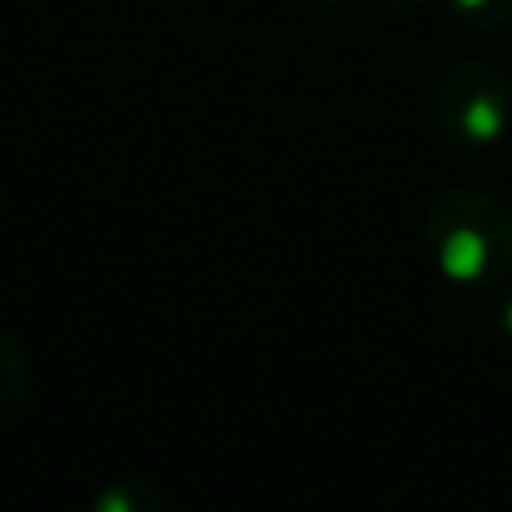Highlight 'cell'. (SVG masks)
<instances>
[{
  "mask_svg": "<svg viewBox=\"0 0 512 512\" xmlns=\"http://www.w3.org/2000/svg\"><path fill=\"white\" fill-rule=\"evenodd\" d=\"M164 508V492L152 480H112L100 496H96V512H160Z\"/></svg>",
  "mask_w": 512,
  "mask_h": 512,
  "instance_id": "4",
  "label": "cell"
},
{
  "mask_svg": "<svg viewBox=\"0 0 512 512\" xmlns=\"http://www.w3.org/2000/svg\"><path fill=\"white\" fill-rule=\"evenodd\" d=\"M496 324H500L504 340L512 344V296H504V300H500V308H496Z\"/></svg>",
  "mask_w": 512,
  "mask_h": 512,
  "instance_id": "6",
  "label": "cell"
},
{
  "mask_svg": "<svg viewBox=\"0 0 512 512\" xmlns=\"http://www.w3.org/2000/svg\"><path fill=\"white\" fill-rule=\"evenodd\" d=\"M512 120V76L496 60L452 64L432 92V124L456 148H484Z\"/></svg>",
  "mask_w": 512,
  "mask_h": 512,
  "instance_id": "2",
  "label": "cell"
},
{
  "mask_svg": "<svg viewBox=\"0 0 512 512\" xmlns=\"http://www.w3.org/2000/svg\"><path fill=\"white\" fill-rule=\"evenodd\" d=\"M392 4H424V0H392Z\"/></svg>",
  "mask_w": 512,
  "mask_h": 512,
  "instance_id": "7",
  "label": "cell"
},
{
  "mask_svg": "<svg viewBox=\"0 0 512 512\" xmlns=\"http://www.w3.org/2000/svg\"><path fill=\"white\" fill-rule=\"evenodd\" d=\"M32 396V364L24 344L16 340V332H8L0 324V432H8Z\"/></svg>",
  "mask_w": 512,
  "mask_h": 512,
  "instance_id": "3",
  "label": "cell"
},
{
  "mask_svg": "<svg viewBox=\"0 0 512 512\" xmlns=\"http://www.w3.org/2000/svg\"><path fill=\"white\" fill-rule=\"evenodd\" d=\"M448 8L472 28H496L512 16V0H448Z\"/></svg>",
  "mask_w": 512,
  "mask_h": 512,
  "instance_id": "5",
  "label": "cell"
},
{
  "mask_svg": "<svg viewBox=\"0 0 512 512\" xmlns=\"http://www.w3.org/2000/svg\"><path fill=\"white\" fill-rule=\"evenodd\" d=\"M424 248L448 284H504L512 272V212L484 188H448L424 212Z\"/></svg>",
  "mask_w": 512,
  "mask_h": 512,
  "instance_id": "1",
  "label": "cell"
}]
</instances>
